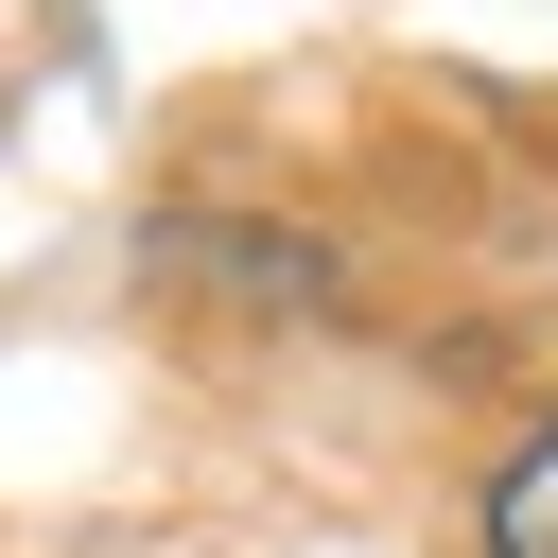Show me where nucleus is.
Instances as JSON below:
<instances>
[{
    "label": "nucleus",
    "instance_id": "f257e3e1",
    "mask_svg": "<svg viewBox=\"0 0 558 558\" xmlns=\"http://www.w3.org/2000/svg\"><path fill=\"white\" fill-rule=\"evenodd\" d=\"M488 558H558V418H523V453L488 471Z\"/></svg>",
    "mask_w": 558,
    "mask_h": 558
}]
</instances>
